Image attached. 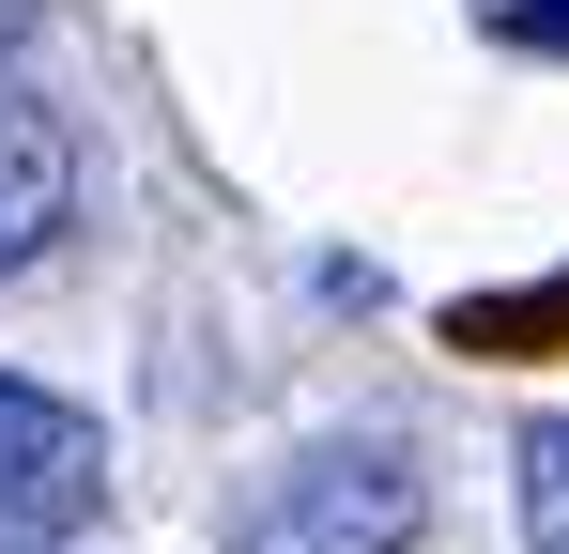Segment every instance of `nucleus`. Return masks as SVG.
Masks as SVG:
<instances>
[{"instance_id":"obj_6","label":"nucleus","mask_w":569,"mask_h":554,"mask_svg":"<svg viewBox=\"0 0 569 554\" xmlns=\"http://www.w3.org/2000/svg\"><path fill=\"white\" fill-rule=\"evenodd\" d=\"M16 47H31V0H0V62H16Z\"/></svg>"},{"instance_id":"obj_4","label":"nucleus","mask_w":569,"mask_h":554,"mask_svg":"<svg viewBox=\"0 0 569 554\" xmlns=\"http://www.w3.org/2000/svg\"><path fill=\"white\" fill-rule=\"evenodd\" d=\"M523 554H569V416L523 432Z\"/></svg>"},{"instance_id":"obj_3","label":"nucleus","mask_w":569,"mask_h":554,"mask_svg":"<svg viewBox=\"0 0 569 554\" xmlns=\"http://www.w3.org/2000/svg\"><path fill=\"white\" fill-rule=\"evenodd\" d=\"M62 216H78V139L31 108V92H0V277H31L62 247Z\"/></svg>"},{"instance_id":"obj_5","label":"nucleus","mask_w":569,"mask_h":554,"mask_svg":"<svg viewBox=\"0 0 569 554\" xmlns=\"http://www.w3.org/2000/svg\"><path fill=\"white\" fill-rule=\"evenodd\" d=\"M508 31H523V47H539V62H569V0H523V16H508Z\"/></svg>"},{"instance_id":"obj_2","label":"nucleus","mask_w":569,"mask_h":554,"mask_svg":"<svg viewBox=\"0 0 569 554\" xmlns=\"http://www.w3.org/2000/svg\"><path fill=\"white\" fill-rule=\"evenodd\" d=\"M93 508H108V432L0 369V554H62Z\"/></svg>"},{"instance_id":"obj_1","label":"nucleus","mask_w":569,"mask_h":554,"mask_svg":"<svg viewBox=\"0 0 569 554\" xmlns=\"http://www.w3.org/2000/svg\"><path fill=\"white\" fill-rule=\"evenodd\" d=\"M416 540H431V477L400 447H292L231 524V554H416Z\"/></svg>"}]
</instances>
